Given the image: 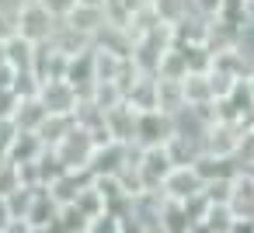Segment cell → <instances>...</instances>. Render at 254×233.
Wrapping results in <instances>:
<instances>
[{
	"instance_id": "cell-1",
	"label": "cell",
	"mask_w": 254,
	"mask_h": 233,
	"mask_svg": "<svg viewBox=\"0 0 254 233\" xmlns=\"http://www.w3.org/2000/svg\"><path fill=\"white\" fill-rule=\"evenodd\" d=\"M39 4H42L49 14H63V18H70V14L80 7V0H39Z\"/></svg>"
}]
</instances>
